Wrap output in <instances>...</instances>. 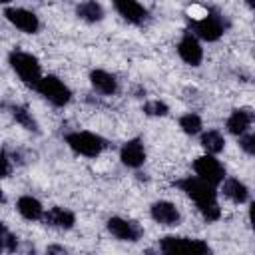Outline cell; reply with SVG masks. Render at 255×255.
Returning <instances> with one entry per match:
<instances>
[{
    "mask_svg": "<svg viewBox=\"0 0 255 255\" xmlns=\"http://www.w3.org/2000/svg\"><path fill=\"white\" fill-rule=\"evenodd\" d=\"M187 255H211V249L201 239H189V243H187Z\"/></svg>",
    "mask_w": 255,
    "mask_h": 255,
    "instance_id": "484cf974",
    "label": "cell"
},
{
    "mask_svg": "<svg viewBox=\"0 0 255 255\" xmlns=\"http://www.w3.org/2000/svg\"><path fill=\"white\" fill-rule=\"evenodd\" d=\"M225 32V20L217 12H207L199 20H191V34L205 42H215Z\"/></svg>",
    "mask_w": 255,
    "mask_h": 255,
    "instance_id": "3957f363",
    "label": "cell"
},
{
    "mask_svg": "<svg viewBox=\"0 0 255 255\" xmlns=\"http://www.w3.org/2000/svg\"><path fill=\"white\" fill-rule=\"evenodd\" d=\"M179 128H181L183 133H187V135H197V133L201 131L203 124H201V118H199L197 114L189 112V114H183V116L179 118Z\"/></svg>",
    "mask_w": 255,
    "mask_h": 255,
    "instance_id": "44dd1931",
    "label": "cell"
},
{
    "mask_svg": "<svg viewBox=\"0 0 255 255\" xmlns=\"http://www.w3.org/2000/svg\"><path fill=\"white\" fill-rule=\"evenodd\" d=\"M46 255H68V251H66V247H62V245H48V249H46Z\"/></svg>",
    "mask_w": 255,
    "mask_h": 255,
    "instance_id": "83f0119b",
    "label": "cell"
},
{
    "mask_svg": "<svg viewBox=\"0 0 255 255\" xmlns=\"http://www.w3.org/2000/svg\"><path fill=\"white\" fill-rule=\"evenodd\" d=\"M149 213H151V219L155 223H159V225L171 227V225L179 223V211H177V207L171 201H155L151 205Z\"/></svg>",
    "mask_w": 255,
    "mask_h": 255,
    "instance_id": "7c38bea8",
    "label": "cell"
},
{
    "mask_svg": "<svg viewBox=\"0 0 255 255\" xmlns=\"http://www.w3.org/2000/svg\"><path fill=\"white\" fill-rule=\"evenodd\" d=\"M177 54H179V58H181L185 64H189V66H199L201 60H203V48H201L197 36L191 34V32H185V34L181 36L179 44H177Z\"/></svg>",
    "mask_w": 255,
    "mask_h": 255,
    "instance_id": "9c48e42d",
    "label": "cell"
},
{
    "mask_svg": "<svg viewBox=\"0 0 255 255\" xmlns=\"http://www.w3.org/2000/svg\"><path fill=\"white\" fill-rule=\"evenodd\" d=\"M120 159H122L124 165L131 167V169L141 167L143 161H145V147H143L141 139H137V137L128 139L120 149Z\"/></svg>",
    "mask_w": 255,
    "mask_h": 255,
    "instance_id": "30bf717a",
    "label": "cell"
},
{
    "mask_svg": "<svg viewBox=\"0 0 255 255\" xmlns=\"http://www.w3.org/2000/svg\"><path fill=\"white\" fill-rule=\"evenodd\" d=\"M251 122H253V114H251L249 110H233L231 116H229L227 122H225V128H227L229 133L241 137L243 133H247Z\"/></svg>",
    "mask_w": 255,
    "mask_h": 255,
    "instance_id": "5bb4252c",
    "label": "cell"
},
{
    "mask_svg": "<svg viewBox=\"0 0 255 255\" xmlns=\"http://www.w3.org/2000/svg\"><path fill=\"white\" fill-rule=\"evenodd\" d=\"M247 6H249L251 10H255V2H247Z\"/></svg>",
    "mask_w": 255,
    "mask_h": 255,
    "instance_id": "4dcf8cb0",
    "label": "cell"
},
{
    "mask_svg": "<svg viewBox=\"0 0 255 255\" xmlns=\"http://www.w3.org/2000/svg\"><path fill=\"white\" fill-rule=\"evenodd\" d=\"M239 147L249 153V155H255V133H243L239 137Z\"/></svg>",
    "mask_w": 255,
    "mask_h": 255,
    "instance_id": "4316f807",
    "label": "cell"
},
{
    "mask_svg": "<svg viewBox=\"0 0 255 255\" xmlns=\"http://www.w3.org/2000/svg\"><path fill=\"white\" fill-rule=\"evenodd\" d=\"M114 8L129 24H143L147 20V10L139 2H133V0H118V2H114Z\"/></svg>",
    "mask_w": 255,
    "mask_h": 255,
    "instance_id": "8fae6325",
    "label": "cell"
},
{
    "mask_svg": "<svg viewBox=\"0 0 255 255\" xmlns=\"http://www.w3.org/2000/svg\"><path fill=\"white\" fill-rule=\"evenodd\" d=\"M187 237H175V235H167L163 239H159V253L161 255H187Z\"/></svg>",
    "mask_w": 255,
    "mask_h": 255,
    "instance_id": "ac0fdd59",
    "label": "cell"
},
{
    "mask_svg": "<svg viewBox=\"0 0 255 255\" xmlns=\"http://www.w3.org/2000/svg\"><path fill=\"white\" fill-rule=\"evenodd\" d=\"M249 221H251V227L255 231V201H251V205H249Z\"/></svg>",
    "mask_w": 255,
    "mask_h": 255,
    "instance_id": "f546056e",
    "label": "cell"
},
{
    "mask_svg": "<svg viewBox=\"0 0 255 255\" xmlns=\"http://www.w3.org/2000/svg\"><path fill=\"white\" fill-rule=\"evenodd\" d=\"M4 16L8 18V22L12 26H16L24 34H36L38 28H40V20H38V16L32 10L8 6V8H4Z\"/></svg>",
    "mask_w": 255,
    "mask_h": 255,
    "instance_id": "52a82bcc",
    "label": "cell"
},
{
    "mask_svg": "<svg viewBox=\"0 0 255 255\" xmlns=\"http://www.w3.org/2000/svg\"><path fill=\"white\" fill-rule=\"evenodd\" d=\"M8 62L24 84H28L32 88H38V84L44 76H42L40 62H38L36 56L28 54V52H22V50H12L10 56H8Z\"/></svg>",
    "mask_w": 255,
    "mask_h": 255,
    "instance_id": "6da1fadb",
    "label": "cell"
},
{
    "mask_svg": "<svg viewBox=\"0 0 255 255\" xmlns=\"http://www.w3.org/2000/svg\"><path fill=\"white\" fill-rule=\"evenodd\" d=\"M167 112H169V108H167L163 102H159V100H151V102L143 104V114H145V116L161 118V116H167Z\"/></svg>",
    "mask_w": 255,
    "mask_h": 255,
    "instance_id": "cb8c5ba5",
    "label": "cell"
},
{
    "mask_svg": "<svg viewBox=\"0 0 255 255\" xmlns=\"http://www.w3.org/2000/svg\"><path fill=\"white\" fill-rule=\"evenodd\" d=\"M12 118H14L22 128H26V129H30V131H38L36 120L32 118V114H30L24 106H14V108H12Z\"/></svg>",
    "mask_w": 255,
    "mask_h": 255,
    "instance_id": "7402d4cb",
    "label": "cell"
},
{
    "mask_svg": "<svg viewBox=\"0 0 255 255\" xmlns=\"http://www.w3.org/2000/svg\"><path fill=\"white\" fill-rule=\"evenodd\" d=\"M187 197H191L197 205L201 203H209V201H217V191L211 183L199 179L197 175H189V177H183L175 183Z\"/></svg>",
    "mask_w": 255,
    "mask_h": 255,
    "instance_id": "277c9868",
    "label": "cell"
},
{
    "mask_svg": "<svg viewBox=\"0 0 255 255\" xmlns=\"http://www.w3.org/2000/svg\"><path fill=\"white\" fill-rule=\"evenodd\" d=\"M2 165H4V177H8L10 175V171H12V165H10V157H8V151L6 149H2Z\"/></svg>",
    "mask_w": 255,
    "mask_h": 255,
    "instance_id": "f1b7e54d",
    "label": "cell"
},
{
    "mask_svg": "<svg viewBox=\"0 0 255 255\" xmlns=\"http://www.w3.org/2000/svg\"><path fill=\"white\" fill-rule=\"evenodd\" d=\"M108 231L120 239V241H137L141 237V227L135 223V221H129V219H124V217H110L108 219Z\"/></svg>",
    "mask_w": 255,
    "mask_h": 255,
    "instance_id": "ba28073f",
    "label": "cell"
},
{
    "mask_svg": "<svg viewBox=\"0 0 255 255\" xmlns=\"http://www.w3.org/2000/svg\"><path fill=\"white\" fill-rule=\"evenodd\" d=\"M90 82H92L94 90L104 94V96H112L118 90V80L110 72H106V70H94L90 74Z\"/></svg>",
    "mask_w": 255,
    "mask_h": 255,
    "instance_id": "e0dca14e",
    "label": "cell"
},
{
    "mask_svg": "<svg viewBox=\"0 0 255 255\" xmlns=\"http://www.w3.org/2000/svg\"><path fill=\"white\" fill-rule=\"evenodd\" d=\"M16 209L18 213L28 219V221H38V219H44V207L42 203L32 197V195H22L18 201H16Z\"/></svg>",
    "mask_w": 255,
    "mask_h": 255,
    "instance_id": "9a60e30c",
    "label": "cell"
},
{
    "mask_svg": "<svg viewBox=\"0 0 255 255\" xmlns=\"http://www.w3.org/2000/svg\"><path fill=\"white\" fill-rule=\"evenodd\" d=\"M36 90L40 92V96H44L50 104H54V106H58V108L66 106V104L72 100L70 88H68L60 78H56V76H44V78L40 80V84H38Z\"/></svg>",
    "mask_w": 255,
    "mask_h": 255,
    "instance_id": "5b68a950",
    "label": "cell"
},
{
    "mask_svg": "<svg viewBox=\"0 0 255 255\" xmlns=\"http://www.w3.org/2000/svg\"><path fill=\"white\" fill-rule=\"evenodd\" d=\"M76 14L86 22H100L104 18V8L98 2H82L78 4Z\"/></svg>",
    "mask_w": 255,
    "mask_h": 255,
    "instance_id": "ffe728a7",
    "label": "cell"
},
{
    "mask_svg": "<svg viewBox=\"0 0 255 255\" xmlns=\"http://www.w3.org/2000/svg\"><path fill=\"white\" fill-rule=\"evenodd\" d=\"M197 209H199V213L203 215L205 221H217V219L221 217V207H219L217 201L201 203V205H197Z\"/></svg>",
    "mask_w": 255,
    "mask_h": 255,
    "instance_id": "603a6c76",
    "label": "cell"
},
{
    "mask_svg": "<svg viewBox=\"0 0 255 255\" xmlns=\"http://www.w3.org/2000/svg\"><path fill=\"white\" fill-rule=\"evenodd\" d=\"M16 249H18V237L14 233H10L6 225H2V251L14 253Z\"/></svg>",
    "mask_w": 255,
    "mask_h": 255,
    "instance_id": "d4e9b609",
    "label": "cell"
},
{
    "mask_svg": "<svg viewBox=\"0 0 255 255\" xmlns=\"http://www.w3.org/2000/svg\"><path fill=\"white\" fill-rule=\"evenodd\" d=\"M201 147H203L209 155H215V153L223 151V147H225V137H223L217 129H207V131L201 135Z\"/></svg>",
    "mask_w": 255,
    "mask_h": 255,
    "instance_id": "d6986e66",
    "label": "cell"
},
{
    "mask_svg": "<svg viewBox=\"0 0 255 255\" xmlns=\"http://www.w3.org/2000/svg\"><path fill=\"white\" fill-rule=\"evenodd\" d=\"M66 143L76 153L86 155V157H98L106 147V141L98 133H92V131H72L66 135Z\"/></svg>",
    "mask_w": 255,
    "mask_h": 255,
    "instance_id": "7a4b0ae2",
    "label": "cell"
},
{
    "mask_svg": "<svg viewBox=\"0 0 255 255\" xmlns=\"http://www.w3.org/2000/svg\"><path fill=\"white\" fill-rule=\"evenodd\" d=\"M46 225L50 227H58V229H72L74 223H76V215L70 211V209H64V207H52L44 213V219Z\"/></svg>",
    "mask_w": 255,
    "mask_h": 255,
    "instance_id": "4fadbf2b",
    "label": "cell"
},
{
    "mask_svg": "<svg viewBox=\"0 0 255 255\" xmlns=\"http://www.w3.org/2000/svg\"><path fill=\"white\" fill-rule=\"evenodd\" d=\"M221 191L227 199H231L233 203H245L249 197V189L243 181H239L237 177H225L221 183Z\"/></svg>",
    "mask_w": 255,
    "mask_h": 255,
    "instance_id": "2e32d148",
    "label": "cell"
},
{
    "mask_svg": "<svg viewBox=\"0 0 255 255\" xmlns=\"http://www.w3.org/2000/svg\"><path fill=\"white\" fill-rule=\"evenodd\" d=\"M193 171L199 179L211 183L213 187H217L219 183H223L225 179V169L223 165L213 157V155H199L195 161H193Z\"/></svg>",
    "mask_w": 255,
    "mask_h": 255,
    "instance_id": "8992f818",
    "label": "cell"
}]
</instances>
